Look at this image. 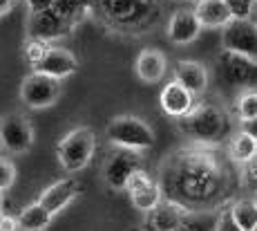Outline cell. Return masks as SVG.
Returning a JSON list of instances; mask_svg holds the SVG:
<instances>
[{
  "instance_id": "obj_1",
  "label": "cell",
  "mask_w": 257,
  "mask_h": 231,
  "mask_svg": "<svg viewBox=\"0 0 257 231\" xmlns=\"http://www.w3.org/2000/svg\"><path fill=\"white\" fill-rule=\"evenodd\" d=\"M221 184H224V169L204 146L201 150H188V153L181 150L172 157L161 189L170 191V200H177L181 204H195L215 198Z\"/></svg>"
},
{
  "instance_id": "obj_2",
  "label": "cell",
  "mask_w": 257,
  "mask_h": 231,
  "mask_svg": "<svg viewBox=\"0 0 257 231\" xmlns=\"http://www.w3.org/2000/svg\"><path fill=\"white\" fill-rule=\"evenodd\" d=\"M177 126L186 139L199 146L219 144V141L230 139V135H233L228 112L210 101L195 103V108L186 117L177 119Z\"/></svg>"
},
{
  "instance_id": "obj_3",
  "label": "cell",
  "mask_w": 257,
  "mask_h": 231,
  "mask_svg": "<svg viewBox=\"0 0 257 231\" xmlns=\"http://www.w3.org/2000/svg\"><path fill=\"white\" fill-rule=\"evenodd\" d=\"M105 137L114 148L123 150H135V153H143L150 150L155 144V130L150 128L148 121L135 115H118L107 124Z\"/></svg>"
},
{
  "instance_id": "obj_4",
  "label": "cell",
  "mask_w": 257,
  "mask_h": 231,
  "mask_svg": "<svg viewBox=\"0 0 257 231\" xmlns=\"http://www.w3.org/2000/svg\"><path fill=\"white\" fill-rule=\"evenodd\" d=\"M96 150V135L87 126L70 130L56 144V160L65 173H81L92 162Z\"/></svg>"
},
{
  "instance_id": "obj_5",
  "label": "cell",
  "mask_w": 257,
  "mask_h": 231,
  "mask_svg": "<svg viewBox=\"0 0 257 231\" xmlns=\"http://www.w3.org/2000/svg\"><path fill=\"white\" fill-rule=\"evenodd\" d=\"M101 9L118 27L141 29L157 18V0H101Z\"/></svg>"
},
{
  "instance_id": "obj_6",
  "label": "cell",
  "mask_w": 257,
  "mask_h": 231,
  "mask_svg": "<svg viewBox=\"0 0 257 231\" xmlns=\"http://www.w3.org/2000/svg\"><path fill=\"white\" fill-rule=\"evenodd\" d=\"M34 126L21 112H9L0 117V148L9 155H25L34 146Z\"/></svg>"
},
{
  "instance_id": "obj_7",
  "label": "cell",
  "mask_w": 257,
  "mask_h": 231,
  "mask_svg": "<svg viewBox=\"0 0 257 231\" xmlns=\"http://www.w3.org/2000/svg\"><path fill=\"white\" fill-rule=\"evenodd\" d=\"M63 86L56 79L41 74V72H32L23 79L21 83V101L32 110H45V108H52L54 103L61 99Z\"/></svg>"
},
{
  "instance_id": "obj_8",
  "label": "cell",
  "mask_w": 257,
  "mask_h": 231,
  "mask_svg": "<svg viewBox=\"0 0 257 231\" xmlns=\"http://www.w3.org/2000/svg\"><path fill=\"white\" fill-rule=\"evenodd\" d=\"M139 169H143L141 153L114 148L103 162V180L112 191H125V184Z\"/></svg>"
},
{
  "instance_id": "obj_9",
  "label": "cell",
  "mask_w": 257,
  "mask_h": 231,
  "mask_svg": "<svg viewBox=\"0 0 257 231\" xmlns=\"http://www.w3.org/2000/svg\"><path fill=\"white\" fill-rule=\"evenodd\" d=\"M219 74L228 86L255 90L257 88V61L248 56H241L235 52L219 54Z\"/></svg>"
},
{
  "instance_id": "obj_10",
  "label": "cell",
  "mask_w": 257,
  "mask_h": 231,
  "mask_svg": "<svg viewBox=\"0 0 257 231\" xmlns=\"http://www.w3.org/2000/svg\"><path fill=\"white\" fill-rule=\"evenodd\" d=\"M125 193L130 195V202L141 213H150L164 202V189L155 178H150L146 169H139L125 184Z\"/></svg>"
},
{
  "instance_id": "obj_11",
  "label": "cell",
  "mask_w": 257,
  "mask_h": 231,
  "mask_svg": "<svg viewBox=\"0 0 257 231\" xmlns=\"http://www.w3.org/2000/svg\"><path fill=\"white\" fill-rule=\"evenodd\" d=\"M221 50L257 61V25L253 21H233L221 29Z\"/></svg>"
},
{
  "instance_id": "obj_12",
  "label": "cell",
  "mask_w": 257,
  "mask_h": 231,
  "mask_svg": "<svg viewBox=\"0 0 257 231\" xmlns=\"http://www.w3.org/2000/svg\"><path fill=\"white\" fill-rule=\"evenodd\" d=\"M72 29H74V23H70L65 16H61L56 9H49V12H43V14H32L27 25L29 38H38V41H45V43L67 36Z\"/></svg>"
},
{
  "instance_id": "obj_13",
  "label": "cell",
  "mask_w": 257,
  "mask_h": 231,
  "mask_svg": "<svg viewBox=\"0 0 257 231\" xmlns=\"http://www.w3.org/2000/svg\"><path fill=\"white\" fill-rule=\"evenodd\" d=\"M166 32L170 43H175V45H190L201 36L204 25L199 23L195 9H177L168 21Z\"/></svg>"
},
{
  "instance_id": "obj_14",
  "label": "cell",
  "mask_w": 257,
  "mask_h": 231,
  "mask_svg": "<svg viewBox=\"0 0 257 231\" xmlns=\"http://www.w3.org/2000/svg\"><path fill=\"white\" fill-rule=\"evenodd\" d=\"M78 191H81V186H78L76 180L63 178V180L54 182V184H49L47 189H43V193L38 195L36 202L45 206L52 215H58L78 198Z\"/></svg>"
},
{
  "instance_id": "obj_15",
  "label": "cell",
  "mask_w": 257,
  "mask_h": 231,
  "mask_svg": "<svg viewBox=\"0 0 257 231\" xmlns=\"http://www.w3.org/2000/svg\"><path fill=\"white\" fill-rule=\"evenodd\" d=\"M76 70H78V58L74 56V52H70L67 47H58V45H49L43 61L34 67V72L47 74V76L56 79V81L72 76Z\"/></svg>"
},
{
  "instance_id": "obj_16",
  "label": "cell",
  "mask_w": 257,
  "mask_h": 231,
  "mask_svg": "<svg viewBox=\"0 0 257 231\" xmlns=\"http://www.w3.org/2000/svg\"><path fill=\"white\" fill-rule=\"evenodd\" d=\"M159 106L168 117L181 119V117H186L188 112L195 108V97H192L181 83H177L175 79H172V81H168L164 86V90H161Z\"/></svg>"
},
{
  "instance_id": "obj_17",
  "label": "cell",
  "mask_w": 257,
  "mask_h": 231,
  "mask_svg": "<svg viewBox=\"0 0 257 231\" xmlns=\"http://www.w3.org/2000/svg\"><path fill=\"white\" fill-rule=\"evenodd\" d=\"M188 206L177 200H164L155 211H150L152 231H179L186 224Z\"/></svg>"
},
{
  "instance_id": "obj_18",
  "label": "cell",
  "mask_w": 257,
  "mask_h": 231,
  "mask_svg": "<svg viewBox=\"0 0 257 231\" xmlns=\"http://www.w3.org/2000/svg\"><path fill=\"white\" fill-rule=\"evenodd\" d=\"M175 81L181 83L192 97H201L208 90V67L199 61H177Z\"/></svg>"
},
{
  "instance_id": "obj_19",
  "label": "cell",
  "mask_w": 257,
  "mask_h": 231,
  "mask_svg": "<svg viewBox=\"0 0 257 231\" xmlns=\"http://www.w3.org/2000/svg\"><path fill=\"white\" fill-rule=\"evenodd\" d=\"M135 72L143 83H159L164 81L166 72H168V58L166 54L157 47H146L139 52L135 61Z\"/></svg>"
},
{
  "instance_id": "obj_20",
  "label": "cell",
  "mask_w": 257,
  "mask_h": 231,
  "mask_svg": "<svg viewBox=\"0 0 257 231\" xmlns=\"http://www.w3.org/2000/svg\"><path fill=\"white\" fill-rule=\"evenodd\" d=\"M195 14L201 25L208 29H224L228 23H233V14L226 0H199L195 3Z\"/></svg>"
},
{
  "instance_id": "obj_21",
  "label": "cell",
  "mask_w": 257,
  "mask_h": 231,
  "mask_svg": "<svg viewBox=\"0 0 257 231\" xmlns=\"http://www.w3.org/2000/svg\"><path fill=\"white\" fill-rule=\"evenodd\" d=\"M228 157L235 164H250L257 157V139L244 130H235L228 139Z\"/></svg>"
},
{
  "instance_id": "obj_22",
  "label": "cell",
  "mask_w": 257,
  "mask_h": 231,
  "mask_svg": "<svg viewBox=\"0 0 257 231\" xmlns=\"http://www.w3.org/2000/svg\"><path fill=\"white\" fill-rule=\"evenodd\" d=\"M52 220H54V215L38 202L27 204L21 213H18L21 231H47L52 227Z\"/></svg>"
},
{
  "instance_id": "obj_23",
  "label": "cell",
  "mask_w": 257,
  "mask_h": 231,
  "mask_svg": "<svg viewBox=\"0 0 257 231\" xmlns=\"http://www.w3.org/2000/svg\"><path fill=\"white\" fill-rule=\"evenodd\" d=\"M230 213H233V220L239 224L241 231H253L257 227V202H255V198L235 200V202L230 204Z\"/></svg>"
},
{
  "instance_id": "obj_24",
  "label": "cell",
  "mask_w": 257,
  "mask_h": 231,
  "mask_svg": "<svg viewBox=\"0 0 257 231\" xmlns=\"http://www.w3.org/2000/svg\"><path fill=\"white\" fill-rule=\"evenodd\" d=\"M235 115L237 119L244 121L257 119V90H241L235 99Z\"/></svg>"
},
{
  "instance_id": "obj_25",
  "label": "cell",
  "mask_w": 257,
  "mask_h": 231,
  "mask_svg": "<svg viewBox=\"0 0 257 231\" xmlns=\"http://www.w3.org/2000/svg\"><path fill=\"white\" fill-rule=\"evenodd\" d=\"M47 50H49V43L38 41V38H27V43H25V61L32 67H36L43 61V56L47 54Z\"/></svg>"
},
{
  "instance_id": "obj_26",
  "label": "cell",
  "mask_w": 257,
  "mask_h": 231,
  "mask_svg": "<svg viewBox=\"0 0 257 231\" xmlns=\"http://www.w3.org/2000/svg\"><path fill=\"white\" fill-rule=\"evenodd\" d=\"M233 14V21H250L257 7V0H226Z\"/></svg>"
},
{
  "instance_id": "obj_27",
  "label": "cell",
  "mask_w": 257,
  "mask_h": 231,
  "mask_svg": "<svg viewBox=\"0 0 257 231\" xmlns=\"http://www.w3.org/2000/svg\"><path fill=\"white\" fill-rule=\"evenodd\" d=\"M16 178H18L16 164L12 160H7V157H0V193L12 189L16 184Z\"/></svg>"
},
{
  "instance_id": "obj_28",
  "label": "cell",
  "mask_w": 257,
  "mask_h": 231,
  "mask_svg": "<svg viewBox=\"0 0 257 231\" xmlns=\"http://www.w3.org/2000/svg\"><path fill=\"white\" fill-rule=\"evenodd\" d=\"M215 231H241L239 224L233 220V213L230 209H224L215 220Z\"/></svg>"
},
{
  "instance_id": "obj_29",
  "label": "cell",
  "mask_w": 257,
  "mask_h": 231,
  "mask_svg": "<svg viewBox=\"0 0 257 231\" xmlns=\"http://www.w3.org/2000/svg\"><path fill=\"white\" fill-rule=\"evenodd\" d=\"M54 3H56V0H25V5H27V9H29V16H32V14L49 12V9H54Z\"/></svg>"
},
{
  "instance_id": "obj_30",
  "label": "cell",
  "mask_w": 257,
  "mask_h": 231,
  "mask_svg": "<svg viewBox=\"0 0 257 231\" xmlns=\"http://www.w3.org/2000/svg\"><path fill=\"white\" fill-rule=\"evenodd\" d=\"M0 231H21L18 215H12V213H3V215H0Z\"/></svg>"
},
{
  "instance_id": "obj_31",
  "label": "cell",
  "mask_w": 257,
  "mask_h": 231,
  "mask_svg": "<svg viewBox=\"0 0 257 231\" xmlns=\"http://www.w3.org/2000/svg\"><path fill=\"white\" fill-rule=\"evenodd\" d=\"M241 130H244V132H248L250 137H255V139H257V119L244 121V124H241Z\"/></svg>"
},
{
  "instance_id": "obj_32",
  "label": "cell",
  "mask_w": 257,
  "mask_h": 231,
  "mask_svg": "<svg viewBox=\"0 0 257 231\" xmlns=\"http://www.w3.org/2000/svg\"><path fill=\"white\" fill-rule=\"evenodd\" d=\"M14 5H16V0H0V18L7 16V14L14 9Z\"/></svg>"
},
{
  "instance_id": "obj_33",
  "label": "cell",
  "mask_w": 257,
  "mask_h": 231,
  "mask_svg": "<svg viewBox=\"0 0 257 231\" xmlns=\"http://www.w3.org/2000/svg\"><path fill=\"white\" fill-rule=\"evenodd\" d=\"M5 213V200H3V193H0V215Z\"/></svg>"
},
{
  "instance_id": "obj_34",
  "label": "cell",
  "mask_w": 257,
  "mask_h": 231,
  "mask_svg": "<svg viewBox=\"0 0 257 231\" xmlns=\"http://www.w3.org/2000/svg\"><path fill=\"white\" fill-rule=\"evenodd\" d=\"M250 21H253L255 25H257V7H255V12H253V18H250Z\"/></svg>"
},
{
  "instance_id": "obj_35",
  "label": "cell",
  "mask_w": 257,
  "mask_h": 231,
  "mask_svg": "<svg viewBox=\"0 0 257 231\" xmlns=\"http://www.w3.org/2000/svg\"><path fill=\"white\" fill-rule=\"evenodd\" d=\"M255 202H257V191H255Z\"/></svg>"
},
{
  "instance_id": "obj_36",
  "label": "cell",
  "mask_w": 257,
  "mask_h": 231,
  "mask_svg": "<svg viewBox=\"0 0 257 231\" xmlns=\"http://www.w3.org/2000/svg\"><path fill=\"white\" fill-rule=\"evenodd\" d=\"M253 231H257V227H255V229H253Z\"/></svg>"
},
{
  "instance_id": "obj_37",
  "label": "cell",
  "mask_w": 257,
  "mask_h": 231,
  "mask_svg": "<svg viewBox=\"0 0 257 231\" xmlns=\"http://www.w3.org/2000/svg\"><path fill=\"white\" fill-rule=\"evenodd\" d=\"M195 3H199V0H195Z\"/></svg>"
},
{
  "instance_id": "obj_38",
  "label": "cell",
  "mask_w": 257,
  "mask_h": 231,
  "mask_svg": "<svg viewBox=\"0 0 257 231\" xmlns=\"http://www.w3.org/2000/svg\"><path fill=\"white\" fill-rule=\"evenodd\" d=\"M255 160H257V157H255Z\"/></svg>"
}]
</instances>
